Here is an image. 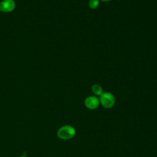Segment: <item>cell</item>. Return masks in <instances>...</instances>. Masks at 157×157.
Returning <instances> with one entry per match:
<instances>
[{
    "label": "cell",
    "mask_w": 157,
    "mask_h": 157,
    "mask_svg": "<svg viewBox=\"0 0 157 157\" xmlns=\"http://www.w3.org/2000/svg\"><path fill=\"white\" fill-rule=\"evenodd\" d=\"M15 4L13 0H4L0 2V11L9 12L15 9Z\"/></svg>",
    "instance_id": "cell-3"
},
{
    "label": "cell",
    "mask_w": 157,
    "mask_h": 157,
    "mask_svg": "<svg viewBox=\"0 0 157 157\" xmlns=\"http://www.w3.org/2000/svg\"><path fill=\"white\" fill-rule=\"evenodd\" d=\"M99 0H90L88 5L91 9H94L98 7V6H99Z\"/></svg>",
    "instance_id": "cell-6"
},
{
    "label": "cell",
    "mask_w": 157,
    "mask_h": 157,
    "mask_svg": "<svg viewBox=\"0 0 157 157\" xmlns=\"http://www.w3.org/2000/svg\"><path fill=\"white\" fill-rule=\"evenodd\" d=\"M75 134V129L71 126L66 125L61 127L57 132L59 138L67 140L72 138Z\"/></svg>",
    "instance_id": "cell-1"
},
{
    "label": "cell",
    "mask_w": 157,
    "mask_h": 157,
    "mask_svg": "<svg viewBox=\"0 0 157 157\" xmlns=\"http://www.w3.org/2000/svg\"><path fill=\"white\" fill-rule=\"evenodd\" d=\"M102 1H104V2H107V1H109L110 0H101Z\"/></svg>",
    "instance_id": "cell-7"
},
{
    "label": "cell",
    "mask_w": 157,
    "mask_h": 157,
    "mask_svg": "<svg viewBox=\"0 0 157 157\" xmlns=\"http://www.w3.org/2000/svg\"><path fill=\"white\" fill-rule=\"evenodd\" d=\"M21 157H26V156H21Z\"/></svg>",
    "instance_id": "cell-8"
},
{
    "label": "cell",
    "mask_w": 157,
    "mask_h": 157,
    "mask_svg": "<svg viewBox=\"0 0 157 157\" xmlns=\"http://www.w3.org/2000/svg\"><path fill=\"white\" fill-rule=\"evenodd\" d=\"M99 100L95 96H89L85 100V106L91 110L96 109L99 105Z\"/></svg>",
    "instance_id": "cell-4"
},
{
    "label": "cell",
    "mask_w": 157,
    "mask_h": 157,
    "mask_svg": "<svg viewBox=\"0 0 157 157\" xmlns=\"http://www.w3.org/2000/svg\"><path fill=\"white\" fill-rule=\"evenodd\" d=\"M99 102L104 107L109 109L113 106L115 102V99L112 93L106 92L103 93L100 96Z\"/></svg>",
    "instance_id": "cell-2"
},
{
    "label": "cell",
    "mask_w": 157,
    "mask_h": 157,
    "mask_svg": "<svg viewBox=\"0 0 157 157\" xmlns=\"http://www.w3.org/2000/svg\"><path fill=\"white\" fill-rule=\"evenodd\" d=\"M91 90L93 93L97 96H101L103 93L102 87L98 84L93 85L91 87Z\"/></svg>",
    "instance_id": "cell-5"
}]
</instances>
